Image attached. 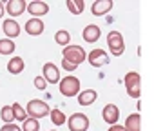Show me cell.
<instances>
[{
	"mask_svg": "<svg viewBox=\"0 0 154 131\" xmlns=\"http://www.w3.org/2000/svg\"><path fill=\"white\" fill-rule=\"evenodd\" d=\"M53 131H54V129H53Z\"/></svg>",
	"mask_w": 154,
	"mask_h": 131,
	"instance_id": "obj_31",
	"label": "cell"
},
{
	"mask_svg": "<svg viewBox=\"0 0 154 131\" xmlns=\"http://www.w3.org/2000/svg\"><path fill=\"white\" fill-rule=\"evenodd\" d=\"M24 68H26V64H24V58H22V56H13V58L8 62V71H9L11 75L22 73Z\"/></svg>",
	"mask_w": 154,
	"mask_h": 131,
	"instance_id": "obj_17",
	"label": "cell"
},
{
	"mask_svg": "<svg viewBox=\"0 0 154 131\" xmlns=\"http://www.w3.org/2000/svg\"><path fill=\"white\" fill-rule=\"evenodd\" d=\"M58 84H60V93L63 97H76L80 93V80L76 77H72V75H67Z\"/></svg>",
	"mask_w": 154,
	"mask_h": 131,
	"instance_id": "obj_3",
	"label": "cell"
},
{
	"mask_svg": "<svg viewBox=\"0 0 154 131\" xmlns=\"http://www.w3.org/2000/svg\"><path fill=\"white\" fill-rule=\"evenodd\" d=\"M62 68L65 69V71H74L76 68H74V66H71V64H67L65 60H62Z\"/></svg>",
	"mask_w": 154,
	"mask_h": 131,
	"instance_id": "obj_28",
	"label": "cell"
},
{
	"mask_svg": "<svg viewBox=\"0 0 154 131\" xmlns=\"http://www.w3.org/2000/svg\"><path fill=\"white\" fill-rule=\"evenodd\" d=\"M2 29H4V33L8 35V38H15V37L20 35V26H18V22H15V20H11V18L4 20Z\"/></svg>",
	"mask_w": 154,
	"mask_h": 131,
	"instance_id": "obj_14",
	"label": "cell"
},
{
	"mask_svg": "<svg viewBox=\"0 0 154 131\" xmlns=\"http://www.w3.org/2000/svg\"><path fill=\"white\" fill-rule=\"evenodd\" d=\"M125 131H141V117L140 115H129L125 120Z\"/></svg>",
	"mask_w": 154,
	"mask_h": 131,
	"instance_id": "obj_18",
	"label": "cell"
},
{
	"mask_svg": "<svg viewBox=\"0 0 154 131\" xmlns=\"http://www.w3.org/2000/svg\"><path fill=\"white\" fill-rule=\"evenodd\" d=\"M15 51V42L11 38H2L0 40V55H11Z\"/></svg>",
	"mask_w": 154,
	"mask_h": 131,
	"instance_id": "obj_20",
	"label": "cell"
},
{
	"mask_svg": "<svg viewBox=\"0 0 154 131\" xmlns=\"http://www.w3.org/2000/svg\"><path fill=\"white\" fill-rule=\"evenodd\" d=\"M62 55H63L62 60H65L67 64L74 66V68H78V66L87 58V53L84 51L82 46H65L63 51H62Z\"/></svg>",
	"mask_w": 154,
	"mask_h": 131,
	"instance_id": "obj_1",
	"label": "cell"
},
{
	"mask_svg": "<svg viewBox=\"0 0 154 131\" xmlns=\"http://www.w3.org/2000/svg\"><path fill=\"white\" fill-rule=\"evenodd\" d=\"M2 15H4V4L0 2V18H2Z\"/></svg>",
	"mask_w": 154,
	"mask_h": 131,
	"instance_id": "obj_30",
	"label": "cell"
},
{
	"mask_svg": "<svg viewBox=\"0 0 154 131\" xmlns=\"http://www.w3.org/2000/svg\"><path fill=\"white\" fill-rule=\"evenodd\" d=\"M0 117H2V120H4L6 124H11V122L15 120V117H13V109H11L9 106H4L2 109H0Z\"/></svg>",
	"mask_w": 154,
	"mask_h": 131,
	"instance_id": "obj_25",
	"label": "cell"
},
{
	"mask_svg": "<svg viewBox=\"0 0 154 131\" xmlns=\"http://www.w3.org/2000/svg\"><path fill=\"white\" fill-rule=\"evenodd\" d=\"M125 88H127V95L131 98H140L141 95V78H140V73L136 71H131L125 75Z\"/></svg>",
	"mask_w": 154,
	"mask_h": 131,
	"instance_id": "obj_2",
	"label": "cell"
},
{
	"mask_svg": "<svg viewBox=\"0 0 154 131\" xmlns=\"http://www.w3.org/2000/svg\"><path fill=\"white\" fill-rule=\"evenodd\" d=\"M49 106L44 102V100H38V98H35V100H29L27 102V107H26V113L31 117V118H42V117H47L49 115Z\"/></svg>",
	"mask_w": 154,
	"mask_h": 131,
	"instance_id": "obj_4",
	"label": "cell"
},
{
	"mask_svg": "<svg viewBox=\"0 0 154 131\" xmlns=\"http://www.w3.org/2000/svg\"><path fill=\"white\" fill-rule=\"evenodd\" d=\"M67 126L71 131H87L89 129V117L84 113H74L69 117Z\"/></svg>",
	"mask_w": 154,
	"mask_h": 131,
	"instance_id": "obj_6",
	"label": "cell"
},
{
	"mask_svg": "<svg viewBox=\"0 0 154 131\" xmlns=\"http://www.w3.org/2000/svg\"><path fill=\"white\" fill-rule=\"evenodd\" d=\"M45 86H47V82L44 80V77H36L35 78V88L36 89H45Z\"/></svg>",
	"mask_w": 154,
	"mask_h": 131,
	"instance_id": "obj_26",
	"label": "cell"
},
{
	"mask_svg": "<svg viewBox=\"0 0 154 131\" xmlns=\"http://www.w3.org/2000/svg\"><path fill=\"white\" fill-rule=\"evenodd\" d=\"M109 131H125V127H123V126H118V124H112V126L109 127Z\"/></svg>",
	"mask_w": 154,
	"mask_h": 131,
	"instance_id": "obj_29",
	"label": "cell"
},
{
	"mask_svg": "<svg viewBox=\"0 0 154 131\" xmlns=\"http://www.w3.org/2000/svg\"><path fill=\"white\" fill-rule=\"evenodd\" d=\"M54 40H56V44H60V46H63V47H65V46L71 42V35H69V31H67V29H60V31H56Z\"/></svg>",
	"mask_w": 154,
	"mask_h": 131,
	"instance_id": "obj_22",
	"label": "cell"
},
{
	"mask_svg": "<svg viewBox=\"0 0 154 131\" xmlns=\"http://www.w3.org/2000/svg\"><path fill=\"white\" fill-rule=\"evenodd\" d=\"M26 33L27 35H33V37H38L44 33V22L40 18H29L26 22Z\"/></svg>",
	"mask_w": 154,
	"mask_h": 131,
	"instance_id": "obj_11",
	"label": "cell"
},
{
	"mask_svg": "<svg viewBox=\"0 0 154 131\" xmlns=\"http://www.w3.org/2000/svg\"><path fill=\"white\" fill-rule=\"evenodd\" d=\"M102 117H103V120L107 122V124H116L118 122V118H120V111H118V107L114 106V104H107L105 107H103V111H102Z\"/></svg>",
	"mask_w": 154,
	"mask_h": 131,
	"instance_id": "obj_10",
	"label": "cell"
},
{
	"mask_svg": "<svg viewBox=\"0 0 154 131\" xmlns=\"http://www.w3.org/2000/svg\"><path fill=\"white\" fill-rule=\"evenodd\" d=\"M11 109H13V117H15V120L24 122V120H27V118H29V117H27V113H26V109H24L18 102H15V104L11 106Z\"/></svg>",
	"mask_w": 154,
	"mask_h": 131,
	"instance_id": "obj_21",
	"label": "cell"
},
{
	"mask_svg": "<svg viewBox=\"0 0 154 131\" xmlns=\"http://www.w3.org/2000/svg\"><path fill=\"white\" fill-rule=\"evenodd\" d=\"M26 9L33 15V18H38V17H42V15H47V13H49V6H47L45 2H42V0H35V2L27 4V8H26Z\"/></svg>",
	"mask_w": 154,
	"mask_h": 131,
	"instance_id": "obj_9",
	"label": "cell"
},
{
	"mask_svg": "<svg viewBox=\"0 0 154 131\" xmlns=\"http://www.w3.org/2000/svg\"><path fill=\"white\" fill-rule=\"evenodd\" d=\"M111 9H112V0H98V2H94L91 6V11L96 17L107 15V11H111Z\"/></svg>",
	"mask_w": 154,
	"mask_h": 131,
	"instance_id": "obj_12",
	"label": "cell"
},
{
	"mask_svg": "<svg viewBox=\"0 0 154 131\" xmlns=\"http://www.w3.org/2000/svg\"><path fill=\"white\" fill-rule=\"evenodd\" d=\"M42 73H44V80H45V82H49V84H56V82H60V73H58V68H56L54 64L47 62V64L44 66Z\"/></svg>",
	"mask_w": 154,
	"mask_h": 131,
	"instance_id": "obj_8",
	"label": "cell"
},
{
	"mask_svg": "<svg viewBox=\"0 0 154 131\" xmlns=\"http://www.w3.org/2000/svg\"><path fill=\"white\" fill-rule=\"evenodd\" d=\"M0 131H22V127H18L17 124H13V122H11V124H6Z\"/></svg>",
	"mask_w": 154,
	"mask_h": 131,
	"instance_id": "obj_27",
	"label": "cell"
},
{
	"mask_svg": "<svg viewBox=\"0 0 154 131\" xmlns=\"http://www.w3.org/2000/svg\"><path fill=\"white\" fill-rule=\"evenodd\" d=\"M107 46H109V49H111V53L114 56H120L123 53V49H125V42H123L122 33L120 31H111L107 35Z\"/></svg>",
	"mask_w": 154,
	"mask_h": 131,
	"instance_id": "obj_5",
	"label": "cell"
},
{
	"mask_svg": "<svg viewBox=\"0 0 154 131\" xmlns=\"http://www.w3.org/2000/svg\"><path fill=\"white\" fill-rule=\"evenodd\" d=\"M98 98V93L94 89H85L82 93H78V104L80 106H91L93 102H96Z\"/></svg>",
	"mask_w": 154,
	"mask_h": 131,
	"instance_id": "obj_16",
	"label": "cell"
},
{
	"mask_svg": "<svg viewBox=\"0 0 154 131\" xmlns=\"http://www.w3.org/2000/svg\"><path fill=\"white\" fill-rule=\"evenodd\" d=\"M49 115H51V120H53V124H54V126H62V124H65V122H67L65 115H63L60 109H53V111H49Z\"/></svg>",
	"mask_w": 154,
	"mask_h": 131,
	"instance_id": "obj_23",
	"label": "cell"
},
{
	"mask_svg": "<svg viewBox=\"0 0 154 131\" xmlns=\"http://www.w3.org/2000/svg\"><path fill=\"white\" fill-rule=\"evenodd\" d=\"M85 4H84V0H67V9L72 13V15H82Z\"/></svg>",
	"mask_w": 154,
	"mask_h": 131,
	"instance_id": "obj_19",
	"label": "cell"
},
{
	"mask_svg": "<svg viewBox=\"0 0 154 131\" xmlns=\"http://www.w3.org/2000/svg\"><path fill=\"white\" fill-rule=\"evenodd\" d=\"M26 8H27V4L24 0H11V2H8V6H6V11L11 17H20L26 11Z\"/></svg>",
	"mask_w": 154,
	"mask_h": 131,
	"instance_id": "obj_13",
	"label": "cell"
},
{
	"mask_svg": "<svg viewBox=\"0 0 154 131\" xmlns=\"http://www.w3.org/2000/svg\"><path fill=\"white\" fill-rule=\"evenodd\" d=\"M87 60L93 68H102V66L109 64V55L103 51V49H93L89 55H87Z\"/></svg>",
	"mask_w": 154,
	"mask_h": 131,
	"instance_id": "obj_7",
	"label": "cell"
},
{
	"mask_svg": "<svg viewBox=\"0 0 154 131\" xmlns=\"http://www.w3.org/2000/svg\"><path fill=\"white\" fill-rule=\"evenodd\" d=\"M100 27L98 26H94V24H89L85 29H84V33H82V37H84V40L85 42H89V44H93V42H96L98 38H100Z\"/></svg>",
	"mask_w": 154,
	"mask_h": 131,
	"instance_id": "obj_15",
	"label": "cell"
},
{
	"mask_svg": "<svg viewBox=\"0 0 154 131\" xmlns=\"http://www.w3.org/2000/svg\"><path fill=\"white\" fill-rule=\"evenodd\" d=\"M40 129V124H38V120L36 118H27V120H24V127H22V131H38Z\"/></svg>",
	"mask_w": 154,
	"mask_h": 131,
	"instance_id": "obj_24",
	"label": "cell"
}]
</instances>
